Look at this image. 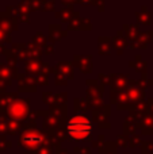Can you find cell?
<instances>
[{
	"label": "cell",
	"instance_id": "obj_1",
	"mask_svg": "<svg viewBox=\"0 0 153 154\" xmlns=\"http://www.w3.org/2000/svg\"><path fill=\"white\" fill-rule=\"evenodd\" d=\"M68 134L72 137L73 139H86L91 135L92 133V123L88 118H86L84 115H77V116H73L72 119L68 122L67 126Z\"/></svg>",
	"mask_w": 153,
	"mask_h": 154
},
{
	"label": "cell",
	"instance_id": "obj_2",
	"mask_svg": "<svg viewBox=\"0 0 153 154\" xmlns=\"http://www.w3.org/2000/svg\"><path fill=\"white\" fill-rule=\"evenodd\" d=\"M42 142V135L37 133H27L22 137V143L26 147H37Z\"/></svg>",
	"mask_w": 153,
	"mask_h": 154
}]
</instances>
